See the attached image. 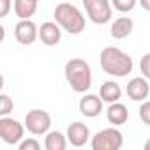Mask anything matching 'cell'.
Segmentation results:
<instances>
[{"instance_id":"obj_20","label":"cell","mask_w":150,"mask_h":150,"mask_svg":"<svg viewBox=\"0 0 150 150\" xmlns=\"http://www.w3.org/2000/svg\"><path fill=\"white\" fill-rule=\"evenodd\" d=\"M18 148L20 150H41V143L35 138H23L18 143Z\"/></svg>"},{"instance_id":"obj_4","label":"cell","mask_w":150,"mask_h":150,"mask_svg":"<svg viewBox=\"0 0 150 150\" xmlns=\"http://www.w3.org/2000/svg\"><path fill=\"white\" fill-rule=\"evenodd\" d=\"M90 145L92 150H120L124 145V134L120 132V129H117V125L106 127L92 136Z\"/></svg>"},{"instance_id":"obj_15","label":"cell","mask_w":150,"mask_h":150,"mask_svg":"<svg viewBox=\"0 0 150 150\" xmlns=\"http://www.w3.org/2000/svg\"><path fill=\"white\" fill-rule=\"evenodd\" d=\"M99 96H101V99H103L106 104H111V103L120 101L124 94H122V87H120L117 81L110 80V81H104V83L101 85V88H99Z\"/></svg>"},{"instance_id":"obj_1","label":"cell","mask_w":150,"mask_h":150,"mask_svg":"<svg viewBox=\"0 0 150 150\" xmlns=\"http://www.w3.org/2000/svg\"><path fill=\"white\" fill-rule=\"evenodd\" d=\"M99 64L101 69L113 78H125L134 69L132 57L117 46H106L99 55Z\"/></svg>"},{"instance_id":"obj_11","label":"cell","mask_w":150,"mask_h":150,"mask_svg":"<svg viewBox=\"0 0 150 150\" xmlns=\"http://www.w3.org/2000/svg\"><path fill=\"white\" fill-rule=\"evenodd\" d=\"M39 41L46 46H57L62 41V27L57 21H44L39 27Z\"/></svg>"},{"instance_id":"obj_5","label":"cell","mask_w":150,"mask_h":150,"mask_svg":"<svg viewBox=\"0 0 150 150\" xmlns=\"http://www.w3.org/2000/svg\"><path fill=\"white\" fill-rule=\"evenodd\" d=\"M88 20L96 25H106L111 21L113 6L111 0H81Z\"/></svg>"},{"instance_id":"obj_21","label":"cell","mask_w":150,"mask_h":150,"mask_svg":"<svg viewBox=\"0 0 150 150\" xmlns=\"http://www.w3.org/2000/svg\"><path fill=\"white\" fill-rule=\"evenodd\" d=\"M138 115H139L141 122H143L145 125H148V127H150V101H143V103H141Z\"/></svg>"},{"instance_id":"obj_18","label":"cell","mask_w":150,"mask_h":150,"mask_svg":"<svg viewBox=\"0 0 150 150\" xmlns=\"http://www.w3.org/2000/svg\"><path fill=\"white\" fill-rule=\"evenodd\" d=\"M13 110H14V101L7 94H2V96H0V117L11 115Z\"/></svg>"},{"instance_id":"obj_6","label":"cell","mask_w":150,"mask_h":150,"mask_svg":"<svg viewBox=\"0 0 150 150\" xmlns=\"http://www.w3.org/2000/svg\"><path fill=\"white\" fill-rule=\"evenodd\" d=\"M25 127L35 136H46V132L51 131V115L39 108L30 110L25 115Z\"/></svg>"},{"instance_id":"obj_12","label":"cell","mask_w":150,"mask_h":150,"mask_svg":"<svg viewBox=\"0 0 150 150\" xmlns=\"http://www.w3.org/2000/svg\"><path fill=\"white\" fill-rule=\"evenodd\" d=\"M150 96V85L146 81V78L143 76H138V78H132L129 83H127V97L134 103H143L146 101V97Z\"/></svg>"},{"instance_id":"obj_2","label":"cell","mask_w":150,"mask_h":150,"mask_svg":"<svg viewBox=\"0 0 150 150\" xmlns=\"http://www.w3.org/2000/svg\"><path fill=\"white\" fill-rule=\"evenodd\" d=\"M65 80L69 83V87L78 92V94H87L92 87V69L88 65V62L85 58H71L65 64L64 69Z\"/></svg>"},{"instance_id":"obj_23","label":"cell","mask_w":150,"mask_h":150,"mask_svg":"<svg viewBox=\"0 0 150 150\" xmlns=\"http://www.w3.org/2000/svg\"><path fill=\"white\" fill-rule=\"evenodd\" d=\"M13 6V0H0V18H6L11 13Z\"/></svg>"},{"instance_id":"obj_19","label":"cell","mask_w":150,"mask_h":150,"mask_svg":"<svg viewBox=\"0 0 150 150\" xmlns=\"http://www.w3.org/2000/svg\"><path fill=\"white\" fill-rule=\"evenodd\" d=\"M138 4V0H111V6L118 13H131Z\"/></svg>"},{"instance_id":"obj_7","label":"cell","mask_w":150,"mask_h":150,"mask_svg":"<svg viewBox=\"0 0 150 150\" xmlns=\"http://www.w3.org/2000/svg\"><path fill=\"white\" fill-rule=\"evenodd\" d=\"M25 125L13 117H0V138L6 145H18L25 138Z\"/></svg>"},{"instance_id":"obj_17","label":"cell","mask_w":150,"mask_h":150,"mask_svg":"<svg viewBox=\"0 0 150 150\" xmlns=\"http://www.w3.org/2000/svg\"><path fill=\"white\" fill-rule=\"evenodd\" d=\"M67 134H62L60 131H50L44 138V148L46 150H65L67 148Z\"/></svg>"},{"instance_id":"obj_24","label":"cell","mask_w":150,"mask_h":150,"mask_svg":"<svg viewBox=\"0 0 150 150\" xmlns=\"http://www.w3.org/2000/svg\"><path fill=\"white\" fill-rule=\"evenodd\" d=\"M138 2H139L141 9H145L146 13H150V0H138Z\"/></svg>"},{"instance_id":"obj_14","label":"cell","mask_w":150,"mask_h":150,"mask_svg":"<svg viewBox=\"0 0 150 150\" xmlns=\"http://www.w3.org/2000/svg\"><path fill=\"white\" fill-rule=\"evenodd\" d=\"M132 30H134V21L129 16H118L117 20H113L110 34L113 39H125L132 34Z\"/></svg>"},{"instance_id":"obj_8","label":"cell","mask_w":150,"mask_h":150,"mask_svg":"<svg viewBox=\"0 0 150 150\" xmlns=\"http://www.w3.org/2000/svg\"><path fill=\"white\" fill-rule=\"evenodd\" d=\"M14 39L23 46H30L39 39V27L32 20H20L14 27Z\"/></svg>"},{"instance_id":"obj_25","label":"cell","mask_w":150,"mask_h":150,"mask_svg":"<svg viewBox=\"0 0 150 150\" xmlns=\"http://www.w3.org/2000/svg\"><path fill=\"white\" fill-rule=\"evenodd\" d=\"M143 148H145V150H150V138H148V139H146V143H145V145H143Z\"/></svg>"},{"instance_id":"obj_3","label":"cell","mask_w":150,"mask_h":150,"mask_svg":"<svg viewBox=\"0 0 150 150\" xmlns=\"http://www.w3.org/2000/svg\"><path fill=\"white\" fill-rule=\"evenodd\" d=\"M53 16H55V21L62 27V30H65L71 35H78L85 30V25H87L85 16L74 4H69V2L57 4Z\"/></svg>"},{"instance_id":"obj_9","label":"cell","mask_w":150,"mask_h":150,"mask_svg":"<svg viewBox=\"0 0 150 150\" xmlns=\"http://www.w3.org/2000/svg\"><path fill=\"white\" fill-rule=\"evenodd\" d=\"M78 108H80V113L87 118H96L103 113L104 110V101L101 99V96H96V94H83L80 103H78Z\"/></svg>"},{"instance_id":"obj_22","label":"cell","mask_w":150,"mask_h":150,"mask_svg":"<svg viewBox=\"0 0 150 150\" xmlns=\"http://www.w3.org/2000/svg\"><path fill=\"white\" fill-rule=\"evenodd\" d=\"M139 71L146 80H150V53H145L139 58Z\"/></svg>"},{"instance_id":"obj_13","label":"cell","mask_w":150,"mask_h":150,"mask_svg":"<svg viewBox=\"0 0 150 150\" xmlns=\"http://www.w3.org/2000/svg\"><path fill=\"white\" fill-rule=\"evenodd\" d=\"M106 118H108V122H110L111 125L120 127V125H124V124L129 120V110H127V106L122 104L120 101L111 103V104L106 108Z\"/></svg>"},{"instance_id":"obj_16","label":"cell","mask_w":150,"mask_h":150,"mask_svg":"<svg viewBox=\"0 0 150 150\" xmlns=\"http://www.w3.org/2000/svg\"><path fill=\"white\" fill-rule=\"evenodd\" d=\"M39 0H14V14L20 20H32L37 13Z\"/></svg>"},{"instance_id":"obj_10","label":"cell","mask_w":150,"mask_h":150,"mask_svg":"<svg viewBox=\"0 0 150 150\" xmlns=\"http://www.w3.org/2000/svg\"><path fill=\"white\" fill-rule=\"evenodd\" d=\"M67 139L72 146H85L88 141H90V129L87 124L83 122H72L69 127H67Z\"/></svg>"}]
</instances>
